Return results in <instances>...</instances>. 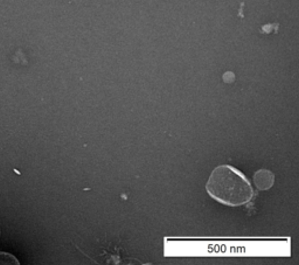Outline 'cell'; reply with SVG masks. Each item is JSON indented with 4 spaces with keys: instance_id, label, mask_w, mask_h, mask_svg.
<instances>
[{
    "instance_id": "6da1fadb",
    "label": "cell",
    "mask_w": 299,
    "mask_h": 265,
    "mask_svg": "<svg viewBox=\"0 0 299 265\" xmlns=\"http://www.w3.org/2000/svg\"><path fill=\"white\" fill-rule=\"evenodd\" d=\"M206 191L212 199L230 207L247 205L255 196V191L247 176L229 165L214 169L206 183Z\"/></svg>"
},
{
    "instance_id": "7a4b0ae2",
    "label": "cell",
    "mask_w": 299,
    "mask_h": 265,
    "mask_svg": "<svg viewBox=\"0 0 299 265\" xmlns=\"http://www.w3.org/2000/svg\"><path fill=\"white\" fill-rule=\"evenodd\" d=\"M278 28V25H267L264 26L263 28H262L261 32L263 33H271V30L273 29H277Z\"/></svg>"
}]
</instances>
